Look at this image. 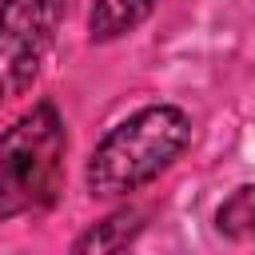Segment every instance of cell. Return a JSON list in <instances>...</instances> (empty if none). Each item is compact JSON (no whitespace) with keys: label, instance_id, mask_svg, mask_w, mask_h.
<instances>
[{"label":"cell","instance_id":"obj_4","mask_svg":"<svg viewBox=\"0 0 255 255\" xmlns=\"http://www.w3.org/2000/svg\"><path fill=\"white\" fill-rule=\"evenodd\" d=\"M151 12H155V0H96L88 12V36L96 44L120 40V36L135 32Z\"/></svg>","mask_w":255,"mask_h":255},{"label":"cell","instance_id":"obj_3","mask_svg":"<svg viewBox=\"0 0 255 255\" xmlns=\"http://www.w3.org/2000/svg\"><path fill=\"white\" fill-rule=\"evenodd\" d=\"M60 24H64V0L0 4V104H12L24 92H32Z\"/></svg>","mask_w":255,"mask_h":255},{"label":"cell","instance_id":"obj_5","mask_svg":"<svg viewBox=\"0 0 255 255\" xmlns=\"http://www.w3.org/2000/svg\"><path fill=\"white\" fill-rule=\"evenodd\" d=\"M139 231H143V211L124 207V211H112L108 219L92 223V227L72 243V251H76V255H80V251H120V247H128Z\"/></svg>","mask_w":255,"mask_h":255},{"label":"cell","instance_id":"obj_6","mask_svg":"<svg viewBox=\"0 0 255 255\" xmlns=\"http://www.w3.org/2000/svg\"><path fill=\"white\" fill-rule=\"evenodd\" d=\"M215 231L223 239H235V243H247L255 239V183H243L235 187L219 211H215Z\"/></svg>","mask_w":255,"mask_h":255},{"label":"cell","instance_id":"obj_1","mask_svg":"<svg viewBox=\"0 0 255 255\" xmlns=\"http://www.w3.org/2000/svg\"><path fill=\"white\" fill-rule=\"evenodd\" d=\"M191 143V116L179 104H147L112 124L88 155L84 183L96 199H124L155 183Z\"/></svg>","mask_w":255,"mask_h":255},{"label":"cell","instance_id":"obj_2","mask_svg":"<svg viewBox=\"0 0 255 255\" xmlns=\"http://www.w3.org/2000/svg\"><path fill=\"white\" fill-rule=\"evenodd\" d=\"M68 128L52 100L32 104L0 135V223L48 211L64 191Z\"/></svg>","mask_w":255,"mask_h":255}]
</instances>
